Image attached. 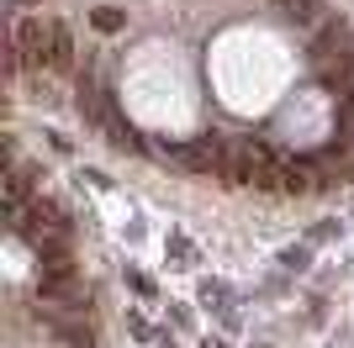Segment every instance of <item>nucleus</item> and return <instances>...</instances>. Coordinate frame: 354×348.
<instances>
[{"label": "nucleus", "mask_w": 354, "mask_h": 348, "mask_svg": "<svg viewBox=\"0 0 354 348\" xmlns=\"http://www.w3.org/2000/svg\"><path fill=\"white\" fill-rule=\"evenodd\" d=\"M74 69V32L64 21H53V43H48V74H69Z\"/></svg>", "instance_id": "obj_2"}, {"label": "nucleus", "mask_w": 354, "mask_h": 348, "mask_svg": "<svg viewBox=\"0 0 354 348\" xmlns=\"http://www.w3.org/2000/svg\"><path fill=\"white\" fill-rule=\"evenodd\" d=\"M90 21H95L101 32H122V27H127V16H122V11H95Z\"/></svg>", "instance_id": "obj_4"}, {"label": "nucleus", "mask_w": 354, "mask_h": 348, "mask_svg": "<svg viewBox=\"0 0 354 348\" xmlns=\"http://www.w3.org/2000/svg\"><path fill=\"white\" fill-rule=\"evenodd\" d=\"M281 16L296 27H312V21H323V0H281Z\"/></svg>", "instance_id": "obj_3"}, {"label": "nucleus", "mask_w": 354, "mask_h": 348, "mask_svg": "<svg viewBox=\"0 0 354 348\" xmlns=\"http://www.w3.org/2000/svg\"><path fill=\"white\" fill-rule=\"evenodd\" d=\"M16 227L27 232L37 248H69V217H64L53 201H43V195L21 211V222H16Z\"/></svg>", "instance_id": "obj_1"}]
</instances>
